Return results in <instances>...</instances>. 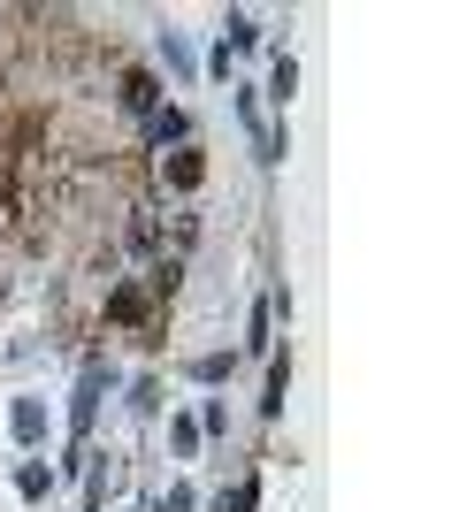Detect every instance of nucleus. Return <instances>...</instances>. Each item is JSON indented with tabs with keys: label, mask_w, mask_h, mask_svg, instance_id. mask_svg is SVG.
I'll return each mask as SVG.
<instances>
[{
	"label": "nucleus",
	"mask_w": 459,
	"mask_h": 512,
	"mask_svg": "<svg viewBox=\"0 0 459 512\" xmlns=\"http://www.w3.org/2000/svg\"><path fill=\"white\" fill-rule=\"evenodd\" d=\"M176 184V192H199V176H207V161H199V153H169V169H161Z\"/></svg>",
	"instance_id": "obj_2"
},
{
	"label": "nucleus",
	"mask_w": 459,
	"mask_h": 512,
	"mask_svg": "<svg viewBox=\"0 0 459 512\" xmlns=\"http://www.w3.org/2000/svg\"><path fill=\"white\" fill-rule=\"evenodd\" d=\"M161 512H192V497H184V490H169V497H161Z\"/></svg>",
	"instance_id": "obj_11"
},
{
	"label": "nucleus",
	"mask_w": 459,
	"mask_h": 512,
	"mask_svg": "<svg viewBox=\"0 0 459 512\" xmlns=\"http://www.w3.org/2000/svg\"><path fill=\"white\" fill-rule=\"evenodd\" d=\"M146 130H153V146H169V138H184V115H176V107H153Z\"/></svg>",
	"instance_id": "obj_4"
},
{
	"label": "nucleus",
	"mask_w": 459,
	"mask_h": 512,
	"mask_svg": "<svg viewBox=\"0 0 459 512\" xmlns=\"http://www.w3.org/2000/svg\"><path fill=\"white\" fill-rule=\"evenodd\" d=\"M268 92H276V100L291 107V92H299V62H291V54H284L276 69H268Z\"/></svg>",
	"instance_id": "obj_5"
},
{
	"label": "nucleus",
	"mask_w": 459,
	"mask_h": 512,
	"mask_svg": "<svg viewBox=\"0 0 459 512\" xmlns=\"http://www.w3.org/2000/svg\"><path fill=\"white\" fill-rule=\"evenodd\" d=\"M222 39H230V46H253V39H261V23H253V16H230V23H222ZM230 46H222V54H230Z\"/></svg>",
	"instance_id": "obj_7"
},
{
	"label": "nucleus",
	"mask_w": 459,
	"mask_h": 512,
	"mask_svg": "<svg viewBox=\"0 0 459 512\" xmlns=\"http://www.w3.org/2000/svg\"><path fill=\"white\" fill-rule=\"evenodd\" d=\"M16 436H23V444H39V436H46V413L31 406V398H16Z\"/></svg>",
	"instance_id": "obj_6"
},
{
	"label": "nucleus",
	"mask_w": 459,
	"mask_h": 512,
	"mask_svg": "<svg viewBox=\"0 0 459 512\" xmlns=\"http://www.w3.org/2000/svg\"><path fill=\"white\" fill-rule=\"evenodd\" d=\"M131 245H138V253H153V245H161V222H153V214H138V222H131Z\"/></svg>",
	"instance_id": "obj_8"
},
{
	"label": "nucleus",
	"mask_w": 459,
	"mask_h": 512,
	"mask_svg": "<svg viewBox=\"0 0 459 512\" xmlns=\"http://www.w3.org/2000/svg\"><path fill=\"white\" fill-rule=\"evenodd\" d=\"M123 107H131V115H153V77H123Z\"/></svg>",
	"instance_id": "obj_3"
},
{
	"label": "nucleus",
	"mask_w": 459,
	"mask_h": 512,
	"mask_svg": "<svg viewBox=\"0 0 459 512\" xmlns=\"http://www.w3.org/2000/svg\"><path fill=\"white\" fill-rule=\"evenodd\" d=\"M153 306H146V291L138 283H123V291H108V321H146Z\"/></svg>",
	"instance_id": "obj_1"
},
{
	"label": "nucleus",
	"mask_w": 459,
	"mask_h": 512,
	"mask_svg": "<svg viewBox=\"0 0 459 512\" xmlns=\"http://www.w3.org/2000/svg\"><path fill=\"white\" fill-rule=\"evenodd\" d=\"M46 482H54V474H46V467H39V459H31V467H23V474H16V490H23V497H46Z\"/></svg>",
	"instance_id": "obj_9"
},
{
	"label": "nucleus",
	"mask_w": 459,
	"mask_h": 512,
	"mask_svg": "<svg viewBox=\"0 0 459 512\" xmlns=\"http://www.w3.org/2000/svg\"><path fill=\"white\" fill-rule=\"evenodd\" d=\"M215 512H253V482H238V490H222Z\"/></svg>",
	"instance_id": "obj_10"
}]
</instances>
